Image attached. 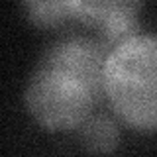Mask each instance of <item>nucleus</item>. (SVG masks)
<instances>
[{
    "mask_svg": "<svg viewBox=\"0 0 157 157\" xmlns=\"http://www.w3.org/2000/svg\"><path fill=\"white\" fill-rule=\"evenodd\" d=\"M110 47L100 39L63 37L36 63L24 90L28 114L47 132H73L104 96Z\"/></svg>",
    "mask_w": 157,
    "mask_h": 157,
    "instance_id": "f257e3e1",
    "label": "nucleus"
},
{
    "mask_svg": "<svg viewBox=\"0 0 157 157\" xmlns=\"http://www.w3.org/2000/svg\"><path fill=\"white\" fill-rule=\"evenodd\" d=\"M104 98L130 130L157 132V36L136 33L110 49Z\"/></svg>",
    "mask_w": 157,
    "mask_h": 157,
    "instance_id": "f03ea898",
    "label": "nucleus"
},
{
    "mask_svg": "<svg viewBox=\"0 0 157 157\" xmlns=\"http://www.w3.org/2000/svg\"><path fill=\"white\" fill-rule=\"evenodd\" d=\"M144 0H77V20L94 29L108 47L136 36Z\"/></svg>",
    "mask_w": 157,
    "mask_h": 157,
    "instance_id": "7ed1b4c3",
    "label": "nucleus"
},
{
    "mask_svg": "<svg viewBox=\"0 0 157 157\" xmlns=\"http://www.w3.org/2000/svg\"><path fill=\"white\" fill-rule=\"evenodd\" d=\"M26 20L37 29H59L77 20V0H22Z\"/></svg>",
    "mask_w": 157,
    "mask_h": 157,
    "instance_id": "20e7f679",
    "label": "nucleus"
},
{
    "mask_svg": "<svg viewBox=\"0 0 157 157\" xmlns=\"http://www.w3.org/2000/svg\"><path fill=\"white\" fill-rule=\"evenodd\" d=\"M78 140L90 153H112L120 144V128L104 114H90L78 128Z\"/></svg>",
    "mask_w": 157,
    "mask_h": 157,
    "instance_id": "39448f33",
    "label": "nucleus"
}]
</instances>
